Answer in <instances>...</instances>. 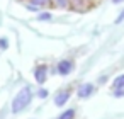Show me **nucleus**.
Masks as SVG:
<instances>
[{
    "label": "nucleus",
    "mask_w": 124,
    "mask_h": 119,
    "mask_svg": "<svg viewBox=\"0 0 124 119\" xmlns=\"http://www.w3.org/2000/svg\"><path fill=\"white\" fill-rule=\"evenodd\" d=\"M31 99H32V92L29 87H22L17 95L14 97L12 100V112H21L22 109H26L29 104H31Z\"/></svg>",
    "instance_id": "obj_1"
},
{
    "label": "nucleus",
    "mask_w": 124,
    "mask_h": 119,
    "mask_svg": "<svg viewBox=\"0 0 124 119\" xmlns=\"http://www.w3.org/2000/svg\"><path fill=\"white\" fill-rule=\"evenodd\" d=\"M93 92H95V87H93L92 83H83V85H80V88H78V97L87 99V97H90Z\"/></svg>",
    "instance_id": "obj_2"
},
{
    "label": "nucleus",
    "mask_w": 124,
    "mask_h": 119,
    "mask_svg": "<svg viewBox=\"0 0 124 119\" xmlns=\"http://www.w3.org/2000/svg\"><path fill=\"white\" fill-rule=\"evenodd\" d=\"M71 70H73V63L71 61L63 60V61L58 63V73L60 75H68V73H71Z\"/></svg>",
    "instance_id": "obj_3"
},
{
    "label": "nucleus",
    "mask_w": 124,
    "mask_h": 119,
    "mask_svg": "<svg viewBox=\"0 0 124 119\" xmlns=\"http://www.w3.org/2000/svg\"><path fill=\"white\" fill-rule=\"evenodd\" d=\"M46 75H48V68H46L44 65H41V66L34 71V77H36V82H38V83H44L46 78H48Z\"/></svg>",
    "instance_id": "obj_4"
},
{
    "label": "nucleus",
    "mask_w": 124,
    "mask_h": 119,
    "mask_svg": "<svg viewBox=\"0 0 124 119\" xmlns=\"http://www.w3.org/2000/svg\"><path fill=\"white\" fill-rule=\"evenodd\" d=\"M70 99V92L68 90H63V92H58L56 97H54V104L56 105H65Z\"/></svg>",
    "instance_id": "obj_5"
},
{
    "label": "nucleus",
    "mask_w": 124,
    "mask_h": 119,
    "mask_svg": "<svg viewBox=\"0 0 124 119\" xmlns=\"http://www.w3.org/2000/svg\"><path fill=\"white\" fill-rule=\"evenodd\" d=\"M73 117H75V111H73V109H68V111H65L58 119H73Z\"/></svg>",
    "instance_id": "obj_6"
},
{
    "label": "nucleus",
    "mask_w": 124,
    "mask_h": 119,
    "mask_svg": "<svg viewBox=\"0 0 124 119\" xmlns=\"http://www.w3.org/2000/svg\"><path fill=\"white\" fill-rule=\"evenodd\" d=\"M114 87L116 88H124V75H121L114 80Z\"/></svg>",
    "instance_id": "obj_7"
},
{
    "label": "nucleus",
    "mask_w": 124,
    "mask_h": 119,
    "mask_svg": "<svg viewBox=\"0 0 124 119\" xmlns=\"http://www.w3.org/2000/svg\"><path fill=\"white\" fill-rule=\"evenodd\" d=\"M38 19H39V21H51V14H46V12H44V14H39Z\"/></svg>",
    "instance_id": "obj_8"
},
{
    "label": "nucleus",
    "mask_w": 124,
    "mask_h": 119,
    "mask_svg": "<svg viewBox=\"0 0 124 119\" xmlns=\"http://www.w3.org/2000/svg\"><path fill=\"white\" fill-rule=\"evenodd\" d=\"M32 4H36V5H39V7H43V5L49 4V0H32Z\"/></svg>",
    "instance_id": "obj_9"
},
{
    "label": "nucleus",
    "mask_w": 124,
    "mask_h": 119,
    "mask_svg": "<svg viewBox=\"0 0 124 119\" xmlns=\"http://www.w3.org/2000/svg\"><path fill=\"white\" fill-rule=\"evenodd\" d=\"M7 46H9L7 39H5V38H2V39H0V49H7Z\"/></svg>",
    "instance_id": "obj_10"
},
{
    "label": "nucleus",
    "mask_w": 124,
    "mask_h": 119,
    "mask_svg": "<svg viewBox=\"0 0 124 119\" xmlns=\"http://www.w3.org/2000/svg\"><path fill=\"white\" fill-rule=\"evenodd\" d=\"M27 9H29V10H32V12H38L41 7H39V5H36V4H29V5H27Z\"/></svg>",
    "instance_id": "obj_11"
},
{
    "label": "nucleus",
    "mask_w": 124,
    "mask_h": 119,
    "mask_svg": "<svg viewBox=\"0 0 124 119\" xmlns=\"http://www.w3.org/2000/svg\"><path fill=\"white\" fill-rule=\"evenodd\" d=\"M122 21H124V9H122V12L117 16V19H116V24H121Z\"/></svg>",
    "instance_id": "obj_12"
},
{
    "label": "nucleus",
    "mask_w": 124,
    "mask_h": 119,
    "mask_svg": "<svg viewBox=\"0 0 124 119\" xmlns=\"http://www.w3.org/2000/svg\"><path fill=\"white\" fill-rule=\"evenodd\" d=\"M39 97H41V99H46V97H48V90H46V88H41V90H39Z\"/></svg>",
    "instance_id": "obj_13"
},
{
    "label": "nucleus",
    "mask_w": 124,
    "mask_h": 119,
    "mask_svg": "<svg viewBox=\"0 0 124 119\" xmlns=\"http://www.w3.org/2000/svg\"><path fill=\"white\" fill-rule=\"evenodd\" d=\"M56 4L60 7H66V0H56Z\"/></svg>",
    "instance_id": "obj_14"
},
{
    "label": "nucleus",
    "mask_w": 124,
    "mask_h": 119,
    "mask_svg": "<svg viewBox=\"0 0 124 119\" xmlns=\"http://www.w3.org/2000/svg\"><path fill=\"white\" fill-rule=\"evenodd\" d=\"M122 95H124V90H117L116 92V97H122Z\"/></svg>",
    "instance_id": "obj_15"
},
{
    "label": "nucleus",
    "mask_w": 124,
    "mask_h": 119,
    "mask_svg": "<svg viewBox=\"0 0 124 119\" xmlns=\"http://www.w3.org/2000/svg\"><path fill=\"white\" fill-rule=\"evenodd\" d=\"M112 2H114V4H119V2H122V0H112Z\"/></svg>",
    "instance_id": "obj_16"
}]
</instances>
